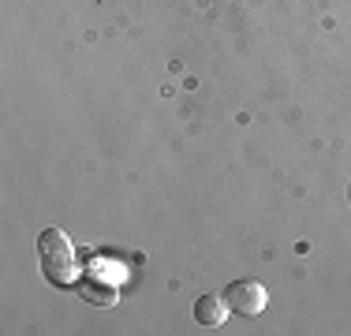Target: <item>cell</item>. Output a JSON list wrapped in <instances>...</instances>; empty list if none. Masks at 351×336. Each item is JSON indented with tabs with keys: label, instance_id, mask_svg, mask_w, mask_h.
Wrapping results in <instances>:
<instances>
[{
	"label": "cell",
	"instance_id": "2",
	"mask_svg": "<svg viewBox=\"0 0 351 336\" xmlns=\"http://www.w3.org/2000/svg\"><path fill=\"white\" fill-rule=\"evenodd\" d=\"M128 280V269L120 262H108V258H94L86 269H82V280H79V291L82 299L97 302V307H108L120 296V284Z\"/></svg>",
	"mask_w": 351,
	"mask_h": 336
},
{
	"label": "cell",
	"instance_id": "4",
	"mask_svg": "<svg viewBox=\"0 0 351 336\" xmlns=\"http://www.w3.org/2000/svg\"><path fill=\"white\" fill-rule=\"evenodd\" d=\"M228 299L224 296H202L195 302V317H198V325H206V329H217V325H224L228 322Z\"/></svg>",
	"mask_w": 351,
	"mask_h": 336
},
{
	"label": "cell",
	"instance_id": "3",
	"mask_svg": "<svg viewBox=\"0 0 351 336\" xmlns=\"http://www.w3.org/2000/svg\"><path fill=\"white\" fill-rule=\"evenodd\" d=\"M224 299H228V307L236 310V314H243V317H254V314H262V310L269 307V291H265V284H258V280L228 284V288H224Z\"/></svg>",
	"mask_w": 351,
	"mask_h": 336
},
{
	"label": "cell",
	"instance_id": "1",
	"mask_svg": "<svg viewBox=\"0 0 351 336\" xmlns=\"http://www.w3.org/2000/svg\"><path fill=\"white\" fill-rule=\"evenodd\" d=\"M38 254H41V273L49 284L56 288H71L79 280V258H75L71 239L60 228H45L38 239Z\"/></svg>",
	"mask_w": 351,
	"mask_h": 336
},
{
	"label": "cell",
	"instance_id": "5",
	"mask_svg": "<svg viewBox=\"0 0 351 336\" xmlns=\"http://www.w3.org/2000/svg\"><path fill=\"white\" fill-rule=\"evenodd\" d=\"M348 202H351V183H348Z\"/></svg>",
	"mask_w": 351,
	"mask_h": 336
}]
</instances>
